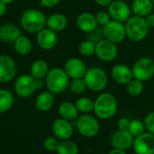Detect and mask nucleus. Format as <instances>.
I'll return each instance as SVG.
<instances>
[{"label": "nucleus", "mask_w": 154, "mask_h": 154, "mask_svg": "<svg viewBox=\"0 0 154 154\" xmlns=\"http://www.w3.org/2000/svg\"><path fill=\"white\" fill-rule=\"evenodd\" d=\"M117 110V99L111 93L102 92L94 100V112L98 119L109 120L116 114Z\"/></svg>", "instance_id": "1"}, {"label": "nucleus", "mask_w": 154, "mask_h": 154, "mask_svg": "<svg viewBox=\"0 0 154 154\" xmlns=\"http://www.w3.org/2000/svg\"><path fill=\"white\" fill-rule=\"evenodd\" d=\"M71 78L68 76L63 68L54 67L47 72L45 84L49 92L54 94H63L69 88Z\"/></svg>", "instance_id": "2"}, {"label": "nucleus", "mask_w": 154, "mask_h": 154, "mask_svg": "<svg viewBox=\"0 0 154 154\" xmlns=\"http://www.w3.org/2000/svg\"><path fill=\"white\" fill-rule=\"evenodd\" d=\"M47 17L36 8H29L23 12L20 17L21 27L29 34H37L46 27Z\"/></svg>", "instance_id": "3"}, {"label": "nucleus", "mask_w": 154, "mask_h": 154, "mask_svg": "<svg viewBox=\"0 0 154 154\" xmlns=\"http://www.w3.org/2000/svg\"><path fill=\"white\" fill-rule=\"evenodd\" d=\"M45 85L43 79H35L30 73L19 75L15 81L14 88L16 94L21 98H28L32 96L37 90L42 89Z\"/></svg>", "instance_id": "4"}, {"label": "nucleus", "mask_w": 154, "mask_h": 154, "mask_svg": "<svg viewBox=\"0 0 154 154\" xmlns=\"http://www.w3.org/2000/svg\"><path fill=\"white\" fill-rule=\"evenodd\" d=\"M126 29V37L134 43H139L143 41L149 34V27L148 26L145 18L131 16L125 23Z\"/></svg>", "instance_id": "5"}, {"label": "nucleus", "mask_w": 154, "mask_h": 154, "mask_svg": "<svg viewBox=\"0 0 154 154\" xmlns=\"http://www.w3.org/2000/svg\"><path fill=\"white\" fill-rule=\"evenodd\" d=\"M84 80L88 90L94 93H102L107 87L108 75L103 68L93 66L87 69Z\"/></svg>", "instance_id": "6"}, {"label": "nucleus", "mask_w": 154, "mask_h": 154, "mask_svg": "<svg viewBox=\"0 0 154 154\" xmlns=\"http://www.w3.org/2000/svg\"><path fill=\"white\" fill-rule=\"evenodd\" d=\"M75 127L77 131L85 138H94L100 131L98 118L89 113L79 115V117L75 120Z\"/></svg>", "instance_id": "7"}, {"label": "nucleus", "mask_w": 154, "mask_h": 154, "mask_svg": "<svg viewBox=\"0 0 154 154\" xmlns=\"http://www.w3.org/2000/svg\"><path fill=\"white\" fill-rule=\"evenodd\" d=\"M131 70L133 78L148 82L154 76V61L149 57H141L133 63Z\"/></svg>", "instance_id": "8"}, {"label": "nucleus", "mask_w": 154, "mask_h": 154, "mask_svg": "<svg viewBox=\"0 0 154 154\" xmlns=\"http://www.w3.org/2000/svg\"><path fill=\"white\" fill-rule=\"evenodd\" d=\"M103 32L104 38L115 43H122L126 37V29L124 23L111 20L108 24L103 26Z\"/></svg>", "instance_id": "9"}, {"label": "nucleus", "mask_w": 154, "mask_h": 154, "mask_svg": "<svg viewBox=\"0 0 154 154\" xmlns=\"http://www.w3.org/2000/svg\"><path fill=\"white\" fill-rule=\"evenodd\" d=\"M95 55L100 61L103 62H112L118 55L117 44L103 38L96 44Z\"/></svg>", "instance_id": "10"}, {"label": "nucleus", "mask_w": 154, "mask_h": 154, "mask_svg": "<svg viewBox=\"0 0 154 154\" xmlns=\"http://www.w3.org/2000/svg\"><path fill=\"white\" fill-rule=\"evenodd\" d=\"M107 10L112 20L125 23L131 17V8L123 0H113L107 7Z\"/></svg>", "instance_id": "11"}, {"label": "nucleus", "mask_w": 154, "mask_h": 154, "mask_svg": "<svg viewBox=\"0 0 154 154\" xmlns=\"http://www.w3.org/2000/svg\"><path fill=\"white\" fill-rule=\"evenodd\" d=\"M132 148L136 154H154V133L146 131L134 138Z\"/></svg>", "instance_id": "12"}, {"label": "nucleus", "mask_w": 154, "mask_h": 154, "mask_svg": "<svg viewBox=\"0 0 154 154\" xmlns=\"http://www.w3.org/2000/svg\"><path fill=\"white\" fill-rule=\"evenodd\" d=\"M17 72V63L8 55H0V84L9 83Z\"/></svg>", "instance_id": "13"}, {"label": "nucleus", "mask_w": 154, "mask_h": 154, "mask_svg": "<svg viewBox=\"0 0 154 154\" xmlns=\"http://www.w3.org/2000/svg\"><path fill=\"white\" fill-rule=\"evenodd\" d=\"M63 69L71 79H78L84 78L88 68L83 60L77 57H72L65 62Z\"/></svg>", "instance_id": "14"}, {"label": "nucleus", "mask_w": 154, "mask_h": 154, "mask_svg": "<svg viewBox=\"0 0 154 154\" xmlns=\"http://www.w3.org/2000/svg\"><path fill=\"white\" fill-rule=\"evenodd\" d=\"M52 131L54 135L60 140H70L73 134V126L71 121L60 117L53 122Z\"/></svg>", "instance_id": "15"}, {"label": "nucleus", "mask_w": 154, "mask_h": 154, "mask_svg": "<svg viewBox=\"0 0 154 154\" xmlns=\"http://www.w3.org/2000/svg\"><path fill=\"white\" fill-rule=\"evenodd\" d=\"M112 79L120 85H126L133 79L132 70L124 63H117L111 70Z\"/></svg>", "instance_id": "16"}, {"label": "nucleus", "mask_w": 154, "mask_h": 154, "mask_svg": "<svg viewBox=\"0 0 154 154\" xmlns=\"http://www.w3.org/2000/svg\"><path fill=\"white\" fill-rule=\"evenodd\" d=\"M134 141V137L128 130H118L111 137V144L113 149L127 150L130 149Z\"/></svg>", "instance_id": "17"}, {"label": "nucleus", "mask_w": 154, "mask_h": 154, "mask_svg": "<svg viewBox=\"0 0 154 154\" xmlns=\"http://www.w3.org/2000/svg\"><path fill=\"white\" fill-rule=\"evenodd\" d=\"M36 43L43 50H52L58 44L57 33L49 29L48 27H45L36 34Z\"/></svg>", "instance_id": "18"}, {"label": "nucleus", "mask_w": 154, "mask_h": 154, "mask_svg": "<svg viewBox=\"0 0 154 154\" xmlns=\"http://www.w3.org/2000/svg\"><path fill=\"white\" fill-rule=\"evenodd\" d=\"M76 26L84 33L89 34L98 27L95 15L90 12H84L76 17Z\"/></svg>", "instance_id": "19"}, {"label": "nucleus", "mask_w": 154, "mask_h": 154, "mask_svg": "<svg viewBox=\"0 0 154 154\" xmlns=\"http://www.w3.org/2000/svg\"><path fill=\"white\" fill-rule=\"evenodd\" d=\"M20 35V28L15 24L7 23L0 26V40L6 44H14Z\"/></svg>", "instance_id": "20"}, {"label": "nucleus", "mask_w": 154, "mask_h": 154, "mask_svg": "<svg viewBox=\"0 0 154 154\" xmlns=\"http://www.w3.org/2000/svg\"><path fill=\"white\" fill-rule=\"evenodd\" d=\"M68 25L66 17L61 13H54L46 19V27L54 31L55 33L63 32Z\"/></svg>", "instance_id": "21"}, {"label": "nucleus", "mask_w": 154, "mask_h": 154, "mask_svg": "<svg viewBox=\"0 0 154 154\" xmlns=\"http://www.w3.org/2000/svg\"><path fill=\"white\" fill-rule=\"evenodd\" d=\"M131 8L134 16L146 17L153 12L154 5L151 0H133Z\"/></svg>", "instance_id": "22"}, {"label": "nucleus", "mask_w": 154, "mask_h": 154, "mask_svg": "<svg viewBox=\"0 0 154 154\" xmlns=\"http://www.w3.org/2000/svg\"><path fill=\"white\" fill-rule=\"evenodd\" d=\"M54 94L51 92L44 91L35 98V107L38 111L45 112L50 111L54 104Z\"/></svg>", "instance_id": "23"}, {"label": "nucleus", "mask_w": 154, "mask_h": 154, "mask_svg": "<svg viewBox=\"0 0 154 154\" xmlns=\"http://www.w3.org/2000/svg\"><path fill=\"white\" fill-rule=\"evenodd\" d=\"M58 113L60 117L68 121H75L79 117V111L76 108L75 103L72 102H63L58 107Z\"/></svg>", "instance_id": "24"}, {"label": "nucleus", "mask_w": 154, "mask_h": 154, "mask_svg": "<svg viewBox=\"0 0 154 154\" xmlns=\"http://www.w3.org/2000/svg\"><path fill=\"white\" fill-rule=\"evenodd\" d=\"M49 70V65L46 61L44 59H37L31 64L30 74L35 79H45Z\"/></svg>", "instance_id": "25"}, {"label": "nucleus", "mask_w": 154, "mask_h": 154, "mask_svg": "<svg viewBox=\"0 0 154 154\" xmlns=\"http://www.w3.org/2000/svg\"><path fill=\"white\" fill-rule=\"evenodd\" d=\"M15 51L20 55H27L31 53L33 45L31 40L26 35H20L14 43Z\"/></svg>", "instance_id": "26"}, {"label": "nucleus", "mask_w": 154, "mask_h": 154, "mask_svg": "<svg viewBox=\"0 0 154 154\" xmlns=\"http://www.w3.org/2000/svg\"><path fill=\"white\" fill-rule=\"evenodd\" d=\"M14 104V95L7 89H0V113L11 109Z\"/></svg>", "instance_id": "27"}, {"label": "nucleus", "mask_w": 154, "mask_h": 154, "mask_svg": "<svg viewBox=\"0 0 154 154\" xmlns=\"http://www.w3.org/2000/svg\"><path fill=\"white\" fill-rule=\"evenodd\" d=\"M57 154H79V149L77 144L71 140H60L56 150Z\"/></svg>", "instance_id": "28"}, {"label": "nucleus", "mask_w": 154, "mask_h": 154, "mask_svg": "<svg viewBox=\"0 0 154 154\" xmlns=\"http://www.w3.org/2000/svg\"><path fill=\"white\" fill-rule=\"evenodd\" d=\"M144 90V85L143 82L133 78L131 81H130L126 85V91L127 94L131 97H138L140 96Z\"/></svg>", "instance_id": "29"}, {"label": "nucleus", "mask_w": 154, "mask_h": 154, "mask_svg": "<svg viewBox=\"0 0 154 154\" xmlns=\"http://www.w3.org/2000/svg\"><path fill=\"white\" fill-rule=\"evenodd\" d=\"M76 108L78 109L80 113H89L92 111H94V101H93L91 98L88 97H80L75 102Z\"/></svg>", "instance_id": "30"}, {"label": "nucleus", "mask_w": 154, "mask_h": 154, "mask_svg": "<svg viewBox=\"0 0 154 154\" xmlns=\"http://www.w3.org/2000/svg\"><path fill=\"white\" fill-rule=\"evenodd\" d=\"M95 48H96V44L89 39H86L79 44L78 52L82 56L89 57L95 54Z\"/></svg>", "instance_id": "31"}, {"label": "nucleus", "mask_w": 154, "mask_h": 154, "mask_svg": "<svg viewBox=\"0 0 154 154\" xmlns=\"http://www.w3.org/2000/svg\"><path fill=\"white\" fill-rule=\"evenodd\" d=\"M68 89L73 94H81L87 89V86L84 78L71 79Z\"/></svg>", "instance_id": "32"}, {"label": "nucleus", "mask_w": 154, "mask_h": 154, "mask_svg": "<svg viewBox=\"0 0 154 154\" xmlns=\"http://www.w3.org/2000/svg\"><path fill=\"white\" fill-rule=\"evenodd\" d=\"M128 131L134 138L141 135L142 133H144L146 131V128H145L144 122H141V121L137 120V119L131 121L130 125H129V128H128Z\"/></svg>", "instance_id": "33"}, {"label": "nucleus", "mask_w": 154, "mask_h": 154, "mask_svg": "<svg viewBox=\"0 0 154 154\" xmlns=\"http://www.w3.org/2000/svg\"><path fill=\"white\" fill-rule=\"evenodd\" d=\"M60 140L55 136H50L45 139L44 140V147L47 151L50 152H56L57 148L59 146Z\"/></svg>", "instance_id": "34"}, {"label": "nucleus", "mask_w": 154, "mask_h": 154, "mask_svg": "<svg viewBox=\"0 0 154 154\" xmlns=\"http://www.w3.org/2000/svg\"><path fill=\"white\" fill-rule=\"evenodd\" d=\"M95 18H96V21H97L98 25L101 26L102 27L103 26H105L106 24H108L112 20L111 16H110L108 10L107 11H105V10H100V11H98L95 14Z\"/></svg>", "instance_id": "35"}, {"label": "nucleus", "mask_w": 154, "mask_h": 154, "mask_svg": "<svg viewBox=\"0 0 154 154\" xmlns=\"http://www.w3.org/2000/svg\"><path fill=\"white\" fill-rule=\"evenodd\" d=\"M103 38H104V35H103V27L102 28L97 27L94 31H92V32H90L88 34V38L87 39H89V40L93 41L94 43L97 44L98 42H100Z\"/></svg>", "instance_id": "36"}, {"label": "nucleus", "mask_w": 154, "mask_h": 154, "mask_svg": "<svg viewBox=\"0 0 154 154\" xmlns=\"http://www.w3.org/2000/svg\"><path fill=\"white\" fill-rule=\"evenodd\" d=\"M143 122H144V124H145L146 131H149V132L154 133V112H149L145 116Z\"/></svg>", "instance_id": "37"}, {"label": "nucleus", "mask_w": 154, "mask_h": 154, "mask_svg": "<svg viewBox=\"0 0 154 154\" xmlns=\"http://www.w3.org/2000/svg\"><path fill=\"white\" fill-rule=\"evenodd\" d=\"M131 121L126 117H122L117 122L118 130H128Z\"/></svg>", "instance_id": "38"}, {"label": "nucleus", "mask_w": 154, "mask_h": 154, "mask_svg": "<svg viewBox=\"0 0 154 154\" xmlns=\"http://www.w3.org/2000/svg\"><path fill=\"white\" fill-rule=\"evenodd\" d=\"M61 0H40V5L46 8H52L56 7Z\"/></svg>", "instance_id": "39"}, {"label": "nucleus", "mask_w": 154, "mask_h": 154, "mask_svg": "<svg viewBox=\"0 0 154 154\" xmlns=\"http://www.w3.org/2000/svg\"><path fill=\"white\" fill-rule=\"evenodd\" d=\"M145 18V21L148 25V26L149 28H154V13H150L149 15H148Z\"/></svg>", "instance_id": "40"}, {"label": "nucleus", "mask_w": 154, "mask_h": 154, "mask_svg": "<svg viewBox=\"0 0 154 154\" xmlns=\"http://www.w3.org/2000/svg\"><path fill=\"white\" fill-rule=\"evenodd\" d=\"M113 1V0H94V2L100 6V7H103V8H107L112 2Z\"/></svg>", "instance_id": "41"}, {"label": "nucleus", "mask_w": 154, "mask_h": 154, "mask_svg": "<svg viewBox=\"0 0 154 154\" xmlns=\"http://www.w3.org/2000/svg\"><path fill=\"white\" fill-rule=\"evenodd\" d=\"M8 9V5L2 1H0V17H2L6 13Z\"/></svg>", "instance_id": "42"}, {"label": "nucleus", "mask_w": 154, "mask_h": 154, "mask_svg": "<svg viewBox=\"0 0 154 154\" xmlns=\"http://www.w3.org/2000/svg\"><path fill=\"white\" fill-rule=\"evenodd\" d=\"M108 154H127V153H126V150L119 149H113L111 151H109Z\"/></svg>", "instance_id": "43"}, {"label": "nucleus", "mask_w": 154, "mask_h": 154, "mask_svg": "<svg viewBox=\"0 0 154 154\" xmlns=\"http://www.w3.org/2000/svg\"><path fill=\"white\" fill-rule=\"evenodd\" d=\"M0 1H2V2L6 3L7 5H9V4L13 3V2L15 1V0H0Z\"/></svg>", "instance_id": "44"}, {"label": "nucleus", "mask_w": 154, "mask_h": 154, "mask_svg": "<svg viewBox=\"0 0 154 154\" xmlns=\"http://www.w3.org/2000/svg\"><path fill=\"white\" fill-rule=\"evenodd\" d=\"M151 1H152V3H153V5H154V0H151Z\"/></svg>", "instance_id": "45"}]
</instances>
